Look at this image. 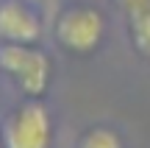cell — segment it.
<instances>
[{"label":"cell","mask_w":150,"mask_h":148,"mask_svg":"<svg viewBox=\"0 0 150 148\" xmlns=\"http://www.w3.org/2000/svg\"><path fill=\"white\" fill-rule=\"evenodd\" d=\"M3 148H50L53 145V117L42 98H25L6 115L0 126Z\"/></svg>","instance_id":"3957f363"},{"label":"cell","mask_w":150,"mask_h":148,"mask_svg":"<svg viewBox=\"0 0 150 148\" xmlns=\"http://www.w3.org/2000/svg\"><path fill=\"white\" fill-rule=\"evenodd\" d=\"M53 39L72 56H92L106 39V14L92 3H70L53 20Z\"/></svg>","instance_id":"6da1fadb"},{"label":"cell","mask_w":150,"mask_h":148,"mask_svg":"<svg viewBox=\"0 0 150 148\" xmlns=\"http://www.w3.org/2000/svg\"><path fill=\"white\" fill-rule=\"evenodd\" d=\"M78 148H125L122 137H120L117 129L111 126H92L81 134Z\"/></svg>","instance_id":"8992f818"},{"label":"cell","mask_w":150,"mask_h":148,"mask_svg":"<svg viewBox=\"0 0 150 148\" xmlns=\"http://www.w3.org/2000/svg\"><path fill=\"white\" fill-rule=\"evenodd\" d=\"M45 34V20L31 0H0V42L36 45Z\"/></svg>","instance_id":"277c9868"},{"label":"cell","mask_w":150,"mask_h":148,"mask_svg":"<svg viewBox=\"0 0 150 148\" xmlns=\"http://www.w3.org/2000/svg\"><path fill=\"white\" fill-rule=\"evenodd\" d=\"M0 73L11 78L25 98H42L53 78V59L36 45L0 42Z\"/></svg>","instance_id":"7a4b0ae2"},{"label":"cell","mask_w":150,"mask_h":148,"mask_svg":"<svg viewBox=\"0 0 150 148\" xmlns=\"http://www.w3.org/2000/svg\"><path fill=\"white\" fill-rule=\"evenodd\" d=\"M128 39L142 59H150V0L128 6Z\"/></svg>","instance_id":"5b68a950"},{"label":"cell","mask_w":150,"mask_h":148,"mask_svg":"<svg viewBox=\"0 0 150 148\" xmlns=\"http://www.w3.org/2000/svg\"><path fill=\"white\" fill-rule=\"evenodd\" d=\"M0 148H3V137H0Z\"/></svg>","instance_id":"52a82bcc"}]
</instances>
